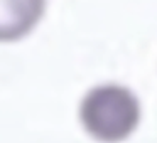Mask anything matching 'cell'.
Listing matches in <instances>:
<instances>
[{"mask_svg": "<svg viewBox=\"0 0 157 143\" xmlns=\"http://www.w3.org/2000/svg\"><path fill=\"white\" fill-rule=\"evenodd\" d=\"M79 123L100 143H120L135 133L142 108L132 89L122 84H100L91 88L78 108Z\"/></svg>", "mask_w": 157, "mask_h": 143, "instance_id": "cell-1", "label": "cell"}, {"mask_svg": "<svg viewBox=\"0 0 157 143\" xmlns=\"http://www.w3.org/2000/svg\"><path fill=\"white\" fill-rule=\"evenodd\" d=\"M48 0H0V44L27 37L46 14Z\"/></svg>", "mask_w": 157, "mask_h": 143, "instance_id": "cell-2", "label": "cell"}]
</instances>
